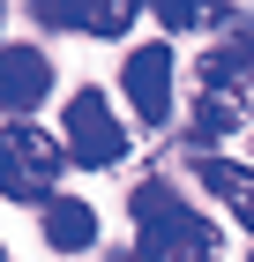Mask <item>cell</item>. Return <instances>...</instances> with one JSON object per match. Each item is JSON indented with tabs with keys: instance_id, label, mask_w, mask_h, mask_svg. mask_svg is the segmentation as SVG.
Segmentation results:
<instances>
[{
	"instance_id": "7c38bea8",
	"label": "cell",
	"mask_w": 254,
	"mask_h": 262,
	"mask_svg": "<svg viewBox=\"0 0 254 262\" xmlns=\"http://www.w3.org/2000/svg\"><path fill=\"white\" fill-rule=\"evenodd\" d=\"M0 262H8V255H0Z\"/></svg>"
},
{
	"instance_id": "8992f818",
	"label": "cell",
	"mask_w": 254,
	"mask_h": 262,
	"mask_svg": "<svg viewBox=\"0 0 254 262\" xmlns=\"http://www.w3.org/2000/svg\"><path fill=\"white\" fill-rule=\"evenodd\" d=\"M45 90H53V60H45L38 45H0V113L22 120Z\"/></svg>"
},
{
	"instance_id": "5b68a950",
	"label": "cell",
	"mask_w": 254,
	"mask_h": 262,
	"mask_svg": "<svg viewBox=\"0 0 254 262\" xmlns=\"http://www.w3.org/2000/svg\"><path fill=\"white\" fill-rule=\"evenodd\" d=\"M120 90H127L142 127H165L172 120V45H135L120 68Z\"/></svg>"
},
{
	"instance_id": "52a82bcc",
	"label": "cell",
	"mask_w": 254,
	"mask_h": 262,
	"mask_svg": "<svg viewBox=\"0 0 254 262\" xmlns=\"http://www.w3.org/2000/svg\"><path fill=\"white\" fill-rule=\"evenodd\" d=\"M195 180L254 232V165H232V158H210V150H202V158H195Z\"/></svg>"
},
{
	"instance_id": "3957f363",
	"label": "cell",
	"mask_w": 254,
	"mask_h": 262,
	"mask_svg": "<svg viewBox=\"0 0 254 262\" xmlns=\"http://www.w3.org/2000/svg\"><path fill=\"white\" fill-rule=\"evenodd\" d=\"M60 172H67V142L45 135L30 120H8L0 127V195L8 202H53L60 195Z\"/></svg>"
},
{
	"instance_id": "4fadbf2b",
	"label": "cell",
	"mask_w": 254,
	"mask_h": 262,
	"mask_svg": "<svg viewBox=\"0 0 254 262\" xmlns=\"http://www.w3.org/2000/svg\"><path fill=\"white\" fill-rule=\"evenodd\" d=\"M247 262H254V255H247Z\"/></svg>"
},
{
	"instance_id": "6da1fadb",
	"label": "cell",
	"mask_w": 254,
	"mask_h": 262,
	"mask_svg": "<svg viewBox=\"0 0 254 262\" xmlns=\"http://www.w3.org/2000/svg\"><path fill=\"white\" fill-rule=\"evenodd\" d=\"M127 210H135V262H217V225L172 180H142Z\"/></svg>"
},
{
	"instance_id": "7a4b0ae2",
	"label": "cell",
	"mask_w": 254,
	"mask_h": 262,
	"mask_svg": "<svg viewBox=\"0 0 254 262\" xmlns=\"http://www.w3.org/2000/svg\"><path fill=\"white\" fill-rule=\"evenodd\" d=\"M254 120V60L232 45H210L195 60V142H224Z\"/></svg>"
},
{
	"instance_id": "30bf717a",
	"label": "cell",
	"mask_w": 254,
	"mask_h": 262,
	"mask_svg": "<svg viewBox=\"0 0 254 262\" xmlns=\"http://www.w3.org/2000/svg\"><path fill=\"white\" fill-rule=\"evenodd\" d=\"M112 262H135V255H112Z\"/></svg>"
},
{
	"instance_id": "8fae6325",
	"label": "cell",
	"mask_w": 254,
	"mask_h": 262,
	"mask_svg": "<svg viewBox=\"0 0 254 262\" xmlns=\"http://www.w3.org/2000/svg\"><path fill=\"white\" fill-rule=\"evenodd\" d=\"M0 23H8V15H0Z\"/></svg>"
},
{
	"instance_id": "277c9868",
	"label": "cell",
	"mask_w": 254,
	"mask_h": 262,
	"mask_svg": "<svg viewBox=\"0 0 254 262\" xmlns=\"http://www.w3.org/2000/svg\"><path fill=\"white\" fill-rule=\"evenodd\" d=\"M67 158L90 165V172H105V165L127 158V127L112 120V98L105 90H75L67 98Z\"/></svg>"
},
{
	"instance_id": "ba28073f",
	"label": "cell",
	"mask_w": 254,
	"mask_h": 262,
	"mask_svg": "<svg viewBox=\"0 0 254 262\" xmlns=\"http://www.w3.org/2000/svg\"><path fill=\"white\" fill-rule=\"evenodd\" d=\"M45 247L53 255H90L98 247V210L75 202V195H53L45 202Z\"/></svg>"
},
{
	"instance_id": "9c48e42d",
	"label": "cell",
	"mask_w": 254,
	"mask_h": 262,
	"mask_svg": "<svg viewBox=\"0 0 254 262\" xmlns=\"http://www.w3.org/2000/svg\"><path fill=\"white\" fill-rule=\"evenodd\" d=\"M38 23H53V30H90V38H120V30L135 23V8H127V0H112V8H60V0H45Z\"/></svg>"
}]
</instances>
